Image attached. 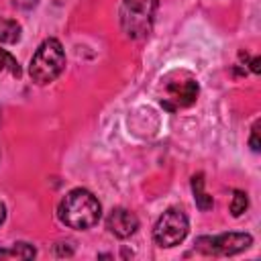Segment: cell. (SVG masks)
<instances>
[{
    "label": "cell",
    "instance_id": "cell-5",
    "mask_svg": "<svg viewBox=\"0 0 261 261\" xmlns=\"http://www.w3.org/2000/svg\"><path fill=\"white\" fill-rule=\"evenodd\" d=\"M253 245V237L249 232H222L216 237H198L196 239V249L204 255H216V257H226V255H237Z\"/></svg>",
    "mask_w": 261,
    "mask_h": 261
},
{
    "label": "cell",
    "instance_id": "cell-6",
    "mask_svg": "<svg viewBox=\"0 0 261 261\" xmlns=\"http://www.w3.org/2000/svg\"><path fill=\"white\" fill-rule=\"evenodd\" d=\"M198 82L192 77L186 80H177V82H169L165 86V98L161 100V104L169 110H177V108H188L196 102L198 98Z\"/></svg>",
    "mask_w": 261,
    "mask_h": 261
},
{
    "label": "cell",
    "instance_id": "cell-15",
    "mask_svg": "<svg viewBox=\"0 0 261 261\" xmlns=\"http://www.w3.org/2000/svg\"><path fill=\"white\" fill-rule=\"evenodd\" d=\"M249 65H251V71H253V73H259V71H261V59H259V57H253V59L249 61Z\"/></svg>",
    "mask_w": 261,
    "mask_h": 261
},
{
    "label": "cell",
    "instance_id": "cell-8",
    "mask_svg": "<svg viewBox=\"0 0 261 261\" xmlns=\"http://www.w3.org/2000/svg\"><path fill=\"white\" fill-rule=\"evenodd\" d=\"M192 194H194L196 206H198L202 212H206V210H210V208L214 206L212 196H208L206 190H204V175H202V173L192 175Z\"/></svg>",
    "mask_w": 261,
    "mask_h": 261
},
{
    "label": "cell",
    "instance_id": "cell-7",
    "mask_svg": "<svg viewBox=\"0 0 261 261\" xmlns=\"http://www.w3.org/2000/svg\"><path fill=\"white\" fill-rule=\"evenodd\" d=\"M106 228L116 237V239H128L137 232L139 228V218L135 212L126 208H114L108 218H106Z\"/></svg>",
    "mask_w": 261,
    "mask_h": 261
},
{
    "label": "cell",
    "instance_id": "cell-16",
    "mask_svg": "<svg viewBox=\"0 0 261 261\" xmlns=\"http://www.w3.org/2000/svg\"><path fill=\"white\" fill-rule=\"evenodd\" d=\"M4 218H6V206L0 202V224L4 222Z\"/></svg>",
    "mask_w": 261,
    "mask_h": 261
},
{
    "label": "cell",
    "instance_id": "cell-4",
    "mask_svg": "<svg viewBox=\"0 0 261 261\" xmlns=\"http://www.w3.org/2000/svg\"><path fill=\"white\" fill-rule=\"evenodd\" d=\"M188 230H190V222L184 210L167 208L153 226V241L163 249H171L188 237Z\"/></svg>",
    "mask_w": 261,
    "mask_h": 261
},
{
    "label": "cell",
    "instance_id": "cell-14",
    "mask_svg": "<svg viewBox=\"0 0 261 261\" xmlns=\"http://www.w3.org/2000/svg\"><path fill=\"white\" fill-rule=\"evenodd\" d=\"M39 4V0H14V6H18V8H22V10H31V8H35Z\"/></svg>",
    "mask_w": 261,
    "mask_h": 261
},
{
    "label": "cell",
    "instance_id": "cell-12",
    "mask_svg": "<svg viewBox=\"0 0 261 261\" xmlns=\"http://www.w3.org/2000/svg\"><path fill=\"white\" fill-rule=\"evenodd\" d=\"M247 206H249L247 194H245L243 190H234V192H232V200H230V214H232L234 218H239V216L247 210Z\"/></svg>",
    "mask_w": 261,
    "mask_h": 261
},
{
    "label": "cell",
    "instance_id": "cell-3",
    "mask_svg": "<svg viewBox=\"0 0 261 261\" xmlns=\"http://www.w3.org/2000/svg\"><path fill=\"white\" fill-rule=\"evenodd\" d=\"M157 4L159 0H122L118 12L122 33L133 41L149 37L153 29Z\"/></svg>",
    "mask_w": 261,
    "mask_h": 261
},
{
    "label": "cell",
    "instance_id": "cell-1",
    "mask_svg": "<svg viewBox=\"0 0 261 261\" xmlns=\"http://www.w3.org/2000/svg\"><path fill=\"white\" fill-rule=\"evenodd\" d=\"M57 216L59 220L73 228V230H88L98 224L102 216V206L98 198L86 190V188H75L63 196V200L57 206Z\"/></svg>",
    "mask_w": 261,
    "mask_h": 261
},
{
    "label": "cell",
    "instance_id": "cell-2",
    "mask_svg": "<svg viewBox=\"0 0 261 261\" xmlns=\"http://www.w3.org/2000/svg\"><path fill=\"white\" fill-rule=\"evenodd\" d=\"M63 69H65V51H63L61 43L53 37L45 39L29 63V75H31L33 84L47 86V84L55 82Z\"/></svg>",
    "mask_w": 261,
    "mask_h": 261
},
{
    "label": "cell",
    "instance_id": "cell-10",
    "mask_svg": "<svg viewBox=\"0 0 261 261\" xmlns=\"http://www.w3.org/2000/svg\"><path fill=\"white\" fill-rule=\"evenodd\" d=\"M20 24L12 18H6V16H0V43H6V45H14L20 41Z\"/></svg>",
    "mask_w": 261,
    "mask_h": 261
},
{
    "label": "cell",
    "instance_id": "cell-9",
    "mask_svg": "<svg viewBox=\"0 0 261 261\" xmlns=\"http://www.w3.org/2000/svg\"><path fill=\"white\" fill-rule=\"evenodd\" d=\"M35 255H37V251L29 243H14L10 247L0 249V259H20V261H24V259H33Z\"/></svg>",
    "mask_w": 261,
    "mask_h": 261
},
{
    "label": "cell",
    "instance_id": "cell-13",
    "mask_svg": "<svg viewBox=\"0 0 261 261\" xmlns=\"http://www.w3.org/2000/svg\"><path fill=\"white\" fill-rule=\"evenodd\" d=\"M249 145H251V149L257 153L259 151V122H255L253 124V128H251V139H249Z\"/></svg>",
    "mask_w": 261,
    "mask_h": 261
},
{
    "label": "cell",
    "instance_id": "cell-11",
    "mask_svg": "<svg viewBox=\"0 0 261 261\" xmlns=\"http://www.w3.org/2000/svg\"><path fill=\"white\" fill-rule=\"evenodd\" d=\"M0 71H8L10 75H14V77H20V65H18V61L6 51V49H0Z\"/></svg>",
    "mask_w": 261,
    "mask_h": 261
}]
</instances>
